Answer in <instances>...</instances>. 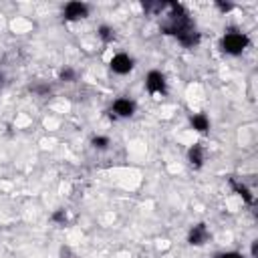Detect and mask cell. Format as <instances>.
I'll list each match as a JSON object with an SVG mask.
<instances>
[{
	"label": "cell",
	"instance_id": "4fadbf2b",
	"mask_svg": "<svg viewBox=\"0 0 258 258\" xmlns=\"http://www.w3.org/2000/svg\"><path fill=\"white\" fill-rule=\"evenodd\" d=\"M60 81H75V71L73 69H64V71H60Z\"/></svg>",
	"mask_w": 258,
	"mask_h": 258
},
{
	"label": "cell",
	"instance_id": "7c38bea8",
	"mask_svg": "<svg viewBox=\"0 0 258 258\" xmlns=\"http://www.w3.org/2000/svg\"><path fill=\"white\" fill-rule=\"evenodd\" d=\"M52 222L64 224V222H67V212H64V210H56V212L52 214Z\"/></svg>",
	"mask_w": 258,
	"mask_h": 258
},
{
	"label": "cell",
	"instance_id": "8992f818",
	"mask_svg": "<svg viewBox=\"0 0 258 258\" xmlns=\"http://www.w3.org/2000/svg\"><path fill=\"white\" fill-rule=\"evenodd\" d=\"M210 238V232L206 228V224H198L189 230V236H187V242L194 244V246H202L206 240Z\"/></svg>",
	"mask_w": 258,
	"mask_h": 258
},
{
	"label": "cell",
	"instance_id": "5bb4252c",
	"mask_svg": "<svg viewBox=\"0 0 258 258\" xmlns=\"http://www.w3.org/2000/svg\"><path fill=\"white\" fill-rule=\"evenodd\" d=\"M218 258H244V256L238 254V252H224V254H220Z\"/></svg>",
	"mask_w": 258,
	"mask_h": 258
},
{
	"label": "cell",
	"instance_id": "52a82bcc",
	"mask_svg": "<svg viewBox=\"0 0 258 258\" xmlns=\"http://www.w3.org/2000/svg\"><path fill=\"white\" fill-rule=\"evenodd\" d=\"M189 125H191L194 131H198V133H206V131L210 129V119H208L204 113H196V115L189 117Z\"/></svg>",
	"mask_w": 258,
	"mask_h": 258
},
{
	"label": "cell",
	"instance_id": "6da1fadb",
	"mask_svg": "<svg viewBox=\"0 0 258 258\" xmlns=\"http://www.w3.org/2000/svg\"><path fill=\"white\" fill-rule=\"evenodd\" d=\"M248 44H250L248 36L244 32H236V30L226 32L224 38H222V50L228 52V54H242V50Z\"/></svg>",
	"mask_w": 258,
	"mask_h": 258
},
{
	"label": "cell",
	"instance_id": "ba28073f",
	"mask_svg": "<svg viewBox=\"0 0 258 258\" xmlns=\"http://www.w3.org/2000/svg\"><path fill=\"white\" fill-rule=\"evenodd\" d=\"M204 149H202V145H191L189 147V151H187V159H189V163L194 165V167H202L204 165Z\"/></svg>",
	"mask_w": 258,
	"mask_h": 258
},
{
	"label": "cell",
	"instance_id": "3957f363",
	"mask_svg": "<svg viewBox=\"0 0 258 258\" xmlns=\"http://www.w3.org/2000/svg\"><path fill=\"white\" fill-rule=\"evenodd\" d=\"M109 67H111V71L117 73V75H127V73L133 69V58H131L129 54H125V52H119V54H115V56L111 58Z\"/></svg>",
	"mask_w": 258,
	"mask_h": 258
},
{
	"label": "cell",
	"instance_id": "5b68a950",
	"mask_svg": "<svg viewBox=\"0 0 258 258\" xmlns=\"http://www.w3.org/2000/svg\"><path fill=\"white\" fill-rule=\"evenodd\" d=\"M111 111H113L117 117H131V115L135 113V101L125 99V97L115 99V103H113Z\"/></svg>",
	"mask_w": 258,
	"mask_h": 258
},
{
	"label": "cell",
	"instance_id": "8fae6325",
	"mask_svg": "<svg viewBox=\"0 0 258 258\" xmlns=\"http://www.w3.org/2000/svg\"><path fill=\"white\" fill-rule=\"evenodd\" d=\"M93 145H95L97 149H107V145H109V137L97 135V137H93Z\"/></svg>",
	"mask_w": 258,
	"mask_h": 258
},
{
	"label": "cell",
	"instance_id": "277c9868",
	"mask_svg": "<svg viewBox=\"0 0 258 258\" xmlns=\"http://www.w3.org/2000/svg\"><path fill=\"white\" fill-rule=\"evenodd\" d=\"M62 14L67 20H81V18L89 16V6L83 2H69L62 10Z\"/></svg>",
	"mask_w": 258,
	"mask_h": 258
},
{
	"label": "cell",
	"instance_id": "9a60e30c",
	"mask_svg": "<svg viewBox=\"0 0 258 258\" xmlns=\"http://www.w3.org/2000/svg\"><path fill=\"white\" fill-rule=\"evenodd\" d=\"M256 252H258V242L252 244V256H256Z\"/></svg>",
	"mask_w": 258,
	"mask_h": 258
},
{
	"label": "cell",
	"instance_id": "9c48e42d",
	"mask_svg": "<svg viewBox=\"0 0 258 258\" xmlns=\"http://www.w3.org/2000/svg\"><path fill=\"white\" fill-rule=\"evenodd\" d=\"M230 185L234 187V191L244 200V202H248V204H252L254 202V196L250 194V189L244 185V183H238V181H234V179H230Z\"/></svg>",
	"mask_w": 258,
	"mask_h": 258
},
{
	"label": "cell",
	"instance_id": "30bf717a",
	"mask_svg": "<svg viewBox=\"0 0 258 258\" xmlns=\"http://www.w3.org/2000/svg\"><path fill=\"white\" fill-rule=\"evenodd\" d=\"M99 36H101L105 42H109V40H113L115 32H113V28H109V26H101V28H99Z\"/></svg>",
	"mask_w": 258,
	"mask_h": 258
},
{
	"label": "cell",
	"instance_id": "7a4b0ae2",
	"mask_svg": "<svg viewBox=\"0 0 258 258\" xmlns=\"http://www.w3.org/2000/svg\"><path fill=\"white\" fill-rule=\"evenodd\" d=\"M145 87L151 95H163L167 91V85H165V77L159 73V71H151L147 73L145 77Z\"/></svg>",
	"mask_w": 258,
	"mask_h": 258
}]
</instances>
